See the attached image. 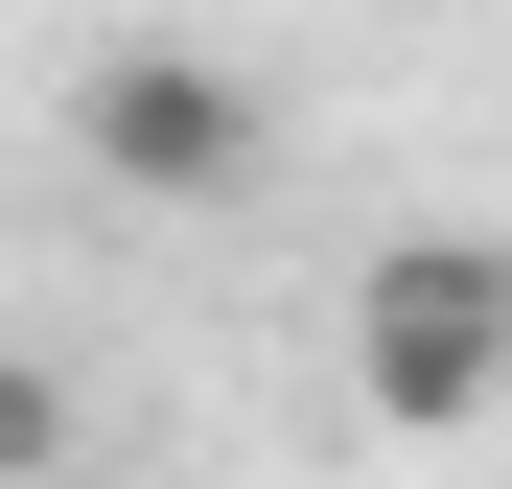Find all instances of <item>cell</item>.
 <instances>
[{"label": "cell", "mask_w": 512, "mask_h": 489, "mask_svg": "<svg viewBox=\"0 0 512 489\" xmlns=\"http://www.w3.org/2000/svg\"><path fill=\"white\" fill-rule=\"evenodd\" d=\"M70 140H94V187H140V210H233L256 163H280V94L210 70V47H94L70 70Z\"/></svg>", "instance_id": "cell-1"}, {"label": "cell", "mask_w": 512, "mask_h": 489, "mask_svg": "<svg viewBox=\"0 0 512 489\" xmlns=\"http://www.w3.org/2000/svg\"><path fill=\"white\" fill-rule=\"evenodd\" d=\"M350 396L373 420H489L512 396V257H466V233H396V257L350 280Z\"/></svg>", "instance_id": "cell-2"}, {"label": "cell", "mask_w": 512, "mask_h": 489, "mask_svg": "<svg viewBox=\"0 0 512 489\" xmlns=\"http://www.w3.org/2000/svg\"><path fill=\"white\" fill-rule=\"evenodd\" d=\"M47 466H70V373H47V350H0V489H47Z\"/></svg>", "instance_id": "cell-3"}]
</instances>
